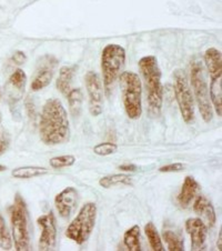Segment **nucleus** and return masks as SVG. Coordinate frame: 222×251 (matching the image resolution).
<instances>
[{
  "label": "nucleus",
  "mask_w": 222,
  "mask_h": 251,
  "mask_svg": "<svg viewBox=\"0 0 222 251\" xmlns=\"http://www.w3.org/2000/svg\"><path fill=\"white\" fill-rule=\"evenodd\" d=\"M40 138L45 145L65 144L70 138L69 119L59 99H48L43 107L39 121Z\"/></svg>",
  "instance_id": "obj_1"
},
{
  "label": "nucleus",
  "mask_w": 222,
  "mask_h": 251,
  "mask_svg": "<svg viewBox=\"0 0 222 251\" xmlns=\"http://www.w3.org/2000/svg\"><path fill=\"white\" fill-rule=\"evenodd\" d=\"M139 69L145 81L149 111L153 116L160 115L163 104V86L157 58L154 56L142 57L139 60Z\"/></svg>",
  "instance_id": "obj_2"
},
{
  "label": "nucleus",
  "mask_w": 222,
  "mask_h": 251,
  "mask_svg": "<svg viewBox=\"0 0 222 251\" xmlns=\"http://www.w3.org/2000/svg\"><path fill=\"white\" fill-rule=\"evenodd\" d=\"M125 61V50L120 45L110 44L103 48L101 53V70L103 89L107 97H110L115 83Z\"/></svg>",
  "instance_id": "obj_3"
},
{
  "label": "nucleus",
  "mask_w": 222,
  "mask_h": 251,
  "mask_svg": "<svg viewBox=\"0 0 222 251\" xmlns=\"http://www.w3.org/2000/svg\"><path fill=\"white\" fill-rule=\"evenodd\" d=\"M120 87L125 114L130 119L140 118L142 114V82L132 71H124L120 76Z\"/></svg>",
  "instance_id": "obj_4"
},
{
  "label": "nucleus",
  "mask_w": 222,
  "mask_h": 251,
  "mask_svg": "<svg viewBox=\"0 0 222 251\" xmlns=\"http://www.w3.org/2000/svg\"><path fill=\"white\" fill-rule=\"evenodd\" d=\"M12 240L17 251L30 250V233H29V220L27 206L23 197L16 195L15 202L10 211Z\"/></svg>",
  "instance_id": "obj_5"
},
{
  "label": "nucleus",
  "mask_w": 222,
  "mask_h": 251,
  "mask_svg": "<svg viewBox=\"0 0 222 251\" xmlns=\"http://www.w3.org/2000/svg\"><path fill=\"white\" fill-rule=\"evenodd\" d=\"M203 71V65L201 64V61L195 60L191 65L190 80L191 88L195 95L194 98L199 107L200 115L204 123H210L213 118V107L210 96H209V88Z\"/></svg>",
  "instance_id": "obj_6"
},
{
  "label": "nucleus",
  "mask_w": 222,
  "mask_h": 251,
  "mask_svg": "<svg viewBox=\"0 0 222 251\" xmlns=\"http://www.w3.org/2000/svg\"><path fill=\"white\" fill-rule=\"evenodd\" d=\"M97 219V204L87 202L79 210L76 218L70 223L66 230V237L78 245H82L89 239L94 231Z\"/></svg>",
  "instance_id": "obj_7"
},
{
  "label": "nucleus",
  "mask_w": 222,
  "mask_h": 251,
  "mask_svg": "<svg viewBox=\"0 0 222 251\" xmlns=\"http://www.w3.org/2000/svg\"><path fill=\"white\" fill-rule=\"evenodd\" d=\"M208 73L210 75L209 96L218 117L222 116V56L221 51L216 48H209L204 52Z\"/></svg>",
  "instance_id": "obj_8"
},
{
  "label": "nucleus",
  "mask_w": 222,
  "mask_h": 251,
  "mask_svg": "<svg viewBox=\"0 0 222 251\" xmlns=\"http://www.w3.org/2000/svg\"><path fill=\"white\" fill-rule=\"evenodd\" d=\"M174 96L177 100L180 114L184 123L190 124L195 119V98L192 95L187 75L181 69H177L173 74Z\"/></svg>",
  "instance_id": "obj_9"
},
{
  "label": "nucleus",
  "mask_w": 222,
  "mask_h": 251,
  "mask_svg": "<svg viewBox=\"0 0 222 251\" xmlns=\"http://www.w3.org/2000/svg\"><path fill=\"white\" fill-rule=\"evenodd\" d=\"M86 89L89 100V110L94 117H98L102 112L103 87L101 79L96 71H88L85 77Z\"/></svg>",
  "instance_id": "obj_10"
},
{
  "label": "nucleus",
  "mask_w": 222,
  "mask_h": 251,
  "mask_svg": "<svg viewBox=\"0 0 222 251\" xmlns=\"http://www.w3.org/2000/svg\"><path fill=\"white\" fill-rule=\"evenodd\" d=\"M37 224L41 228V235L38 244L39 250H52L57 244V223L53 212L49 211L46 215L39 217Z\"/></svg>",
  "instance_id": "obj_11"
},
{
  "label": "nucleus",
  "mask_w": 222,
  "mask_h": 251,
  "mask_svg": "<svg viewBox=\"0 0 222 251\" xmlns=\"http://www.w3.org/2000/svg\"><path fill=\"white\" fill-rule=\"evenodd\" d=\"M57 65L58 60L52 56H45L39 61L38 68L36 70V75L31 82L32 91H39L44 89L51 82Z\"/></svg>",
  "instance_id": "obj_12"
},
{
  "label": "nucleus",
  "mask_w": 222,
  "mask_h": 251,
  "mask_svg": "<svg viewBox=\"0 0 222 251\" xmlns=\"http://www.w3.org/2000/svg\"><path fill=\"white\" fill-rule=\"evenodd\" d=\"M79 203V194L74 187H67L54 198L57 211L64 219H68L76 210Z\"/></svg>",
  "instance_id": "obj_13"
},
{
  "label": "nucleus",
  "mask_w": 222,
  "mask_h": 251,
  "mask_svg": "<svg viewBox=\"0 0 222 251\" xmlns=\"http://www.w3.org/2000/svg\"><path fill=\"white\" fill-rule=\"evenodd\" d=\"M186 230L191 238L192 250H203L208 235V227L203 220L189 218L186 221Z\"/></svg>",
  "instance_id": "obj_14"
},
{
  "label": "nucleus",
  "mask_w": 222,
  "mask_h": 251,
  "mask_svg": "<svg viewBox=\"0 0 222 251\" xmlns=\"http://www.w3.org/2000/svg\"><path fill=\"white\" fill-rule=\"evenodd\" d=\"M27 83V75L23 69H16L9 78L7 85V93L9 100L15 103L19 101L20 98L24 96L25 88Z\"/></svg>",
  "instance_id": "obj_15"
},
{
  "label": "nucleus",
  "mask_w": 222,
  "mask_h": 251,
  "mask_svg": "<svg viewBox=\"0 0 222 251\" xmlns=\"http://www.w3.org/2000/svg\"><path fill=\"white\" fill-rule=\"evenodd\" d=\"M194 210L200 217V219L204 220L203 223L207 225L208 228H211L216 225L217 216L215 208L204 196L197 197L194 204Z\"/></svg>",
  "instance_id": "obj_16"
},
{
  "label": "nucleus",
  "mask_w": 222,
  "mask_h": 251,
  "mask_svg": "<svg viewBox=\"0 0 222 251\" xmlns=\"http://www.w3.org/2000/svg\"><path fill=\"white\" fill-rule=\"evenodd\" d=\"M199 190V183L191 176H188L184 179L181 190L178 196V202L182 208H188L190 206L192 200L196 198L197 192Z\"/></svg>",
  "instance_id": "obj_17"
},
{
  "label": "nucleus",
  "mask_w": 222,
  "mask_h": 251,
  "mask_svg": "<svg viewBox=\"0 0 222 251\" xmlns=\"http://www.w3.org/2000/svg\"><path fill=\"white\" fill-rule=\"evenodd\" d=\"M74 76V67L65 66L60 68L59 70V76L57 79V88L60 93L67 96L69 91L71 90V83H73V79Z\"/></svg>",
  "instance_id": "obj_18"
},
{
  "label": "nucleus",
  "mask_w": 222,
  "mask_h": 251,
  "mask_svg": "<svg viewBox=\"0 0 222 251\" xmlns=\"http://www.w3.org/2000/svg\"><path fill=\"white\" fill-rule=\"evenodd\" d=\"M49 170L44 167H37V166H26V167H19L11 171L12 177L16 179H31L37 177H43V176L47 175Z\"/></svg>",
  "instance_id": "obj_19"
},
{
  "label": "nucleus",
  "mask_w": 222,
  "mask_h": 251,
  "mask_svg": "<svg viewBox=\"0 0 222 251\" xmlns=\"http://www.w3.org/2000/svg\"><path fill=\"white\" fill-rule=\"evenodd\" d=\"M123 244L130 251H140L141 249V232L138 225L132 226L123 235Z\"/></svg>",
  "instance_id": "obj_20"
},
{
  "label": "nucleus",
  "mask_w": 222,
  "mask_h": 251,
  "mask_svg": "<svg viewBox=\"0 0 222 251\" xmlns=\"http://www.w3.org/2000/svg\"><path fill=\"white\" fill-rule=\"evenodd\" d=\"M66 97H67V100H68L71 115L74 117H78L80 115L82 101H83L82 91L79 89V88H71V90L69 91Z\"/></svg>",
  "instance_id": "obj_21"
},
{
  "label": "nucleus",
  "mask_w": 222,
  "mask_h": 251,
  "mask_svg": "<svg viewBox=\"0 0 222 251\" xmlns=\"http://www.w3.org/2000/svg\"><path fill=\"white\" fill-rule=\"evenodd\" d=\"M99 185L102 188H111L118 185H125V186H131L132 181L131 178L128 175L124 174H117V175H110L106 176V177L101 178L99 180Z\"/></svg>",
  "instance_id": "obj_22"
},
{
  "label": "nucleus",
  "mask_w": 222,
  "mask_h": 251,
  "mask_svg": "<svg viewBox=\"0 0 222 251\" xmlns=\"http://www.w3.org/2000/svg\"><path fill=\"white\" fill-rule=\"evenodd\" d=\"M145 233H146L147 238H148L149 245H150V247H151V249L153 251L165 250V247H163L161 237H160V235H159L156 226H154L151 221L145 226Z\"/></svg>",
  "instance_id": "obj_23"
},
{
  "label": "nucleus",
  "mask_w": 222,
  "mask_h": 251,
  "mask_svg": "<svg viewBox=\"0 0 222 251\" xmlns=\"http://www.w3.org/2000/svg\"><path fill=\"white\" fill-rule=\"evenodd\" d=\"M163 240H165L167 245V249L170 251H183L184 250V244L183 239L177 233L171 231V230H166L162 233Z\"/></svg>",
  "instance_id": "obj_24"
},
{
  "label": "nucleus",
  "mask_w": 222,
  "mask_h": 251,
  "mask_svg": "<svg viewBox=\"0 0 222 251\" xmlns=\"http://www.w3.org/2000/svg\"><path fill=\"white\" fill-rule=\"evenodd\" d=\"M76 157L73 154H64V156H58L50 159L49 164L50 167L53 169H62L68 168V167L74 166L76 164Z\"/></svg>",
  "instance_id": "obj_25"
},
{
  "label": "nucleus",
  "mask_w": 222,
  "mask_h": 251,
  "mask_svg": "<svg viewBox=\"0 0 222 251\" xmlns=\"http://www.w3.org/2000/svg\"><path fill=\"white\" fill-rule=\"evenodd\" d=\"M0 248L3 250H10L12 248L10 232L1 213H0Z\"/></svg>",
  "instance_id": "obj_26"
},
{
  "label": "nucleus",
  "mask_w": 222,
  "mask_h": 251,
  "mask_svg": "<svg viewBox=\"0 0 222 251\" xmlns=\"http://www.w3.org/2000/svg\"><path fill=\"white\" fill-rule=\"evenodd\" d=\"M118 150V146H117L115 142H101V144H98L97 146H95L94 148V152L98 156H110V154L117 152Z\"/></svg>",
  "instance_id": "obj_27"
},
{
  "label": "nucleus",
  "mask_w": 222,
  "mask_h": 251,
  "mask_svg": "<svg viewBox=\"0 0 222 251\" xmlns=\"http://www.w3.org/2000/svg\"><path fill=\"white\" fill-rule=\"evenodd\" d=\"M184 169V166L182 164H170V165H166L159 168V171L160 173H179V171H182Z\"/></svg>",
  "instance_id": "obj_28"
},
{
  "label": "nucleus",
  "mask_w": 222,
  "mask_h": 251,
  "mask_svg": "<svg viewBox=\"0 0 222 251\" xmlns=\"http://www.w3.org/2000/svg\"><path fill=\"white\" fill-rule=\"evenodd\" d=\"M26 60H27V57L23 51H16L11 58V61L14 62L15 65H23L26 62Z\"/></svg>",
  "instance_id": "obj_29"
},
{
  "label": "nucleus",
  "mask_w": 222,
  "mask_h": 251,
  "mask_svg": "<svg viewBox=\"0 0 222 251\" xmlns=\"http://www.w3.org/2000/svg\"><path fill=\"white\" fill-rule=\"evenodd\" d=\"M119 169L121 171H128V173H132V171L137 170V166H135V165H121V166H119Z\"/></svg>",
  "instance_id": "obj_30"
},
{
  "label": "nucleus",
  "mask_w": 222,
  "mask_h": 251,
  "mask_svg": "<svg viewBox=\"0 0 222 251\" xmlns=\"http://www.w3.org/2000/svg\"><path fill=\"white\" fill-rule=\"evenodd\" d=\"M8 148V141L5 139L0 140V154H2L3 152H6V150Z\"/></svg>",
  "instance_id": "obj_31"
},
{
  "label": "nucleus",
  "mask_w": 222,
  "mask_h": 251,
  "mask_svg": "<svg viewBox=\"0 0 222 251\" xmlns=\"http://www.w3.org/2000/svg\"><path fill=\"white\" fill-rule=\"evenodd\" d=\"M221 237H222V232H219V239H218V249L221 250Z\"/></svg>",
  "instance_id": "obj_32"
},
{
  "label": "nucleus",
  "mask_w": 222,
  "mask_h": 251,
  "mask_svg": "<svg viewBox=\"0 0 222 251\" xmlns=\"http://www.w3.org/2000/svg\"><path fill=\"white\" fill-rule=\"evenodd\" d=\"M7 168H6V166H2V165H0V173H1V171H5Z\"/></svg>",
  "instance_id": "obj_33"
},
{
  "label": "nucleus",
  "mask_w": 222,
  "mask_h": 251,
  "mask_svg": "<svg viewBox=\"0 0 222 251\" xmlns=\"http://www.w3.org/2000/svg\"><path fill=\"white\" fill-rule=\"evenodd\" d=\"M0 98H1V94H0Z\"/></svg>",
  "instance_id": "obj_34"
}]
</instances>
